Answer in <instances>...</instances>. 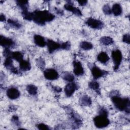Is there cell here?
Here are the masks:
<instances>
[{
  "label": "cell",
  "instance_id": "1",
  "mask_svg": "<svg viewBox=\"0 0 130 130\" xmlns=\"http://www.w3.org/2000/svg\"><path fill=\"white\" fill-rule=\"evenodd\" d=\"M33 13L32 20L37 24L43 25L45 24L46 22H50L53 20L55 16L47 10L35 11Z\"/></svg>",
  "mask_w": 130,
  "mask_h": 130
},
{
  "label": "cell",
  "instance_id": "2",
  "mask_svg": "<svg viewBox=\"0 0 130 130\" xmlns=\"http://www.w3.org/2000/svg\"><path fill=\"white\" fill-rule=\"evenodd\" d=\"M111 101L115 107L121 111H125L129 113V98H122L118 95L111 96Z\"/></svg>",
  "mask_w": 130,
  "mask_h": 130
},
{
  "label": "cell",
  "instance_id": "3",
  "mask_svg": "<svg viewBox=\"0 0 130 130\" xmlns=\"http://www.w3.org/2000/svg\"><path fill=\"white\" fill-rule=\"evenodd\" d=\"M93 122L95 126L99 128H104L110 124V120L108 118V116L100 114L93 118Z\"/></svg>",
  "mask_w": 130,
  "mask_h": 130
},
{
  "label": "cell",
  "instance_id": "4",
  "mask_svg": "<svg viewBox=\"0 0 130 130\" xmlns=\"http://www.w3.org/2000/svg\"><path fill=\"white\" fill-rule=\"evenodd\" d=\"M111 57L114 64L113 69L115 71H116L119 69V67L121 64L122 59V53L118 49L114 50L112 51Z\"/></svg>",
  "mask_w": 130,
  "mask_h": 130
},
{
  "label": "cell",
  "instance_id": "5",
  "mask_svg": "<svg viewBox=\"0 0 130 130\" xmlns=\"http://www.w3.org/2000/svg\"><path fill=\"white\" fill-rule=\"evenodd\" d=\"M85 23L87 25L93 29H100L104 27V23L102 21L92 18L87 19Z\"/></svg>",
  "mask_w": 130,
  "mask_h": 130
},
{
  "label": "cell",
  "instance_id": "6",
  "mask_svg": "<svg viewBox=\"0 0 130 130\" xmlns=\"http://www.w3.org/2000/svg\"><path fill=\"white\" fill-rule=\"evenodd\" d=\"M44 77L48 80H55L58 78L59 74L54 69H47L44 71Z\"/></svg>",
  "mask_w": 130,
  "mask_h": 130
},
{
  "label": "cell",
  "instance_id": "7",
  "mask_svg": "<svg viewBox=\"0 0 130 130\" xmlns=\"http://www.w3.org/2000/svg\"><path fill=\"white\" fill-rule=\"evenodd\" d=\"M90 70L92 77L94 79H99L105 76L107 73V71L101 70L100 68L94 64L92 66V67L90 68Z\"/></svg>",
  "mask_w": 130,
  "mask_h": 130
},
{
  "label": "cell",
  "instance_id": "8",
  "mask_svg": "<svg viewBox=\"0 0 130 130\" xmlns=\"http://www.w3.org/2000/svg\"><path fill=\"white\" fill-rule=\"evenodd\" d=\"M78 89V86L75 83L72 82L68 83L64 87V91L65 94L68 97L71 96L75 91Z\"/></svg>",
  "mask_w": 130,
  "mask_h": 130
},
{
  "label": "cell",
  "instance_id": "9",
  "mask_svg": "<svg viewBox=\"0 0 130 130\" xmlns=\"http://www.w3.org/2000/svg\"><path fill=\"white\" fill-rule=\"evenodd\" d=\"M0 44L4 48L9 49L10 48L13 47L15 44L12 39L1 35L0 37Z\"/></svg>",
  "mask_w": 130,
  "mask_h": 130
},
{
  "label": "cell",
  "instance_id": "10",
  "mask_svg": "<svg viewBox=\"0 0 130 130\" xmlns=\"http://www.w3.org/2000/svg\"><path fill=\"white\" fill-rule=\"evenodd\" d=\"M46 45L47 46L48 51L50 53H52L55 51L61 48L60 44L50 39L47 41Z\"/></svg>",
  "mask_w": 130,
  "mask_h": 130
},
{
  "label": "cell",
  "instance_id": "11",
  "mask_svg": "<svg viewBox=\"0 0 130 130\" xmlns=\"http://www.w3.org/2000/svg\"><path fill=\"white\" fill-rule=\"evenodd\" d=\"M6 94L9 99L11 100H15L20 96V92L17 88L11 87L7 90Z\"/></svg>",
  "mask_w": 130,
  "mask_h": 130
},
{
  "label": "cell",
  "instance_id": "12",
  "mask_svg": "<svg viewBox=\"0 0 130 130\" xmlns=\"http://www.w3.org/2000/svg\"><path fill=\"white\" fill-rule=\"evenodd\" d=\"M73 72L75 75L77 76H82L84 73V68L82 67L81 63L78 60H74L73 61Z\"/></svg>",
  "mask_w": 130,
  "mask_h": 130
},
{
  "label": "cell",
  "instance_id": "13",
  "mask_svg": "<svg viewBox=\"0 0 130 130\" xmlns=\"http://www.w3.org/2000/svg\"><path fill=\"white\" fill-rule=\"evenodd\" d=\"M64 8L66 10L71 12L76 16H81L82 15L81 10L78 8L74 7L71 2H68L67 3H66L64 5Z\"/></svg>",
  "mask_w": 130,
  "mask_h": 130
},
{
  "label": "cell",
  "instance_id": "14",
  "mask_svg": "<svg viewBox=\"0 0 130 130\" xmlns=\"http://www.w3.org/2000/svg\"><path fill=\"white\" fill-rule=\"evenodd\" d=\"M34 41L35 44L40 47H45L47 43L45 38L39 35H35L34 36Z\"/></svg>",
  "mask_w": 130,
  "mask_h": 130
},
{
  "label": "cell",
  "instance_id": "15",
  "mask_svg": "<svg viewBox=\"0 0 130 130\" xmlns=\"http://www.w3.org/2000/svg\"><path fill=\"white\" fill-rule=\"evenodd\" d=\"M110 58L107 54V53L105 52L102 51L97 56L98 60L101 63L106 64L109 61Z\"/></svg>",
  "mask_w": 130,
  "mask_h": 130
},
{
  "label": "cell",
  "instance_id": "16",
  "mask_svg": "<svg viewBox=\"0 0 130 130\" xmlns=\"http://www.w3.org/2000/svg\"><path fill=\"white\" fill-rule=\"evenodd\" d=\"M71 118L74 126H76V127L78 128V126H80V125H81L82 120L80 116L77 113H72L71 114Z\"/></svg>",
  "mask_w": 130,
  "mask_h": 130
},
{
  "label": "cell",
  "instance_id": "17",
  "mask_svg": "<svg viewBox=\"0 0 130 130\" xmlns=\"http://www.w3.org/2000/svg\"><path fill=\"white\" fill-rule=\"evenodd\" d=\"M112 13L116 16L120 15L122 13V9L121 5L118 3L114 4L111 9Z\"/></svg>",
  "mask_w": 130,
  "mask_h": 130
},
{
  "label": "cell",
  "instance_id": "18",
  "mask_svg": "<svg viewBox=\"0 0 130 130\" xmlns=\"http://www.w3.org/2000/svg\"><path fill=\"white\" fill-rule=\"evenodd\" d=\"M80 104L83 106H89L92 104V101L89 96L87 95H82L79 100Z\"/></svg>",
  "mask_w": 130,
  "mask_h": 130
},
{
  "label": "cell",
  "instance_id": "19",
  "mask_svg": "<svg viewBox=\"0 0 130 130\" xmlns=\"http://www.w3.org/2000/svg\"><path fill=\"white\" fill-rule=\"evenodd\" d=\"M19 68L21 71H28L31 69V64L28 60H23L19 62Z\"/></svg>",
  "mask_w": 130,
  "mask_h": 130
},
{
  "label": "cell",
  "instance_id": "20",
  "mask_svg": "<svg viewBox=\"0 0 130 130\" xmlns=\"http://www.w3.org/2000/svg\"><path fill=\"white\" fill-rule=\"evenodd\" d=\"M100 41L102 44L105 46H109L114 43L113 39L109 36H103L101 37Z\"/></svg>",
  "mask_w": 130,
  "mask_h": 130
},
{
  "label": "cell",
  "instance_id": "21",
  "mask_svg": "<svg viewBox=\"0 0 130 130\" xmlns=\"http://www.w3.org/2000/svg\"><path fill=\"white\" fill-rule=\"evenodd\" d=\"M61 77L64 80L69 82H73L75 79L74 76L68 72H64L61 74Z\"/></svg>",
  "mask_w": 130,
  "mask_h": 130
},
{
  "label": "cell",
  "instance_id": "22",
  "mask_svg": "<svg viewBox=\"0 0 130 130\" xmlns=\"http://www.w3.org/2000/svg\"><path fill=\"white\" fill-rule=\"evenodd\" d=\"M11 57L12 59H15L17 61L20 62L22 60H23V55L22 53L20 51H15V52H12Z\"/></svg>",
  "mask_w": 130,
  "mask_h": 130
},
{
  "label": "cell",
  "instance_id": "23",
  "mask_svg": "<svg viewBox=\"0 0 130 130\" xmlns=\"http://www.w3.org/2000/svg\"><path fill=\"white\" fill-rule=\"evenodd\" d=\"M26 89L27 92L31 95H35L37 94L38 92V88L36 86H35L34 84L27 85Z\"/></svg>",
  "mask_w": 130,
  "mask_h": 130
},
{
  "label": "cell",
  "instance_id": "24",
  "mask_svg": "<svg viewBox=\"0 0 130 130\" xmlns=\"http://www.w3.org/2000/svg\"><path fill=\"white\" fill-rule=\"evenodd\" d=\"M16 4L22 10V11H28V2L26 1H17Z\"/></svg>",
  "mask_w": 130,
  "mask_h": 130
},
{
  "label": "cell",
  "instance_id": "25",
  "mask_svg": "<svg viewBox=\"0 0 130 130\" xmlns=\"http://www.w3.org/2000/svg\"><path fill=\"white\" fill-rule=\"evenodd\" d=\"M80 48L84 50H89L93 48V45L87 41H82L80 44Z\"/></svg>",
  "mask_w": 130,
  "mask_h": 130
},
{
  "label": "cell",
  "instance_id": "26",
  "mask_svg": "<svg viewBox=\"0 0 130 130\" xmlns=\"http://www.w3.org/2000/svg\"><path fill=\"white\" fill-rule=\"evenodd\" d=\"M89 87L95 91L96 92L100 93V84L96 81H92L90 82L88 84Z\"/></svg>",
  "mask_w": 130,
  "mask_h": 130
},
{
  "label": "cell",
  "instance_id": "27",
  "mask_svg": "<svg viewBox=\"0 0 130 130\" xmlns=\"http://www.w3.org/2000/svg\"><path fill=\"white\" fill-rule=\"evenodd\" d=\"M12 57L11 56L6 57V59L4 62V66L10 71L14 67L13 64V61L12 59Z\"/></svg>",
  "mask_w": 130,
  "mask_h": 130
},
{
  "label": "cell",
  "instance_id": "28",
  "mask_svg": "<svg viewBox=\"0 0 130 130\" xmlns=\"http://www.w3.org/2000/svg\"><path fill=\"white\" fill-rule=\"evenodd\" d=\"M8 24L11 26L15 28H20L21 27V24L19 23L17 20L12 19H9L8 20Z\"/></svg>",
  "mask_w": 130,
  "mask_h": 130
},
{
  "label": "cell",
  "instance_id": "29",
  "mask_svg": "<svg viewBox=\"0 0 130 130\" xmlns=\"http://www.w3.org/2000/svg\"><path fill=\"white\" fill-rule=\"evenodd\" d=\"M22 16L23 18L28 21L32 20V17H33V13L29 12L28 11H22Z\"/></svg>",
  "mask_w": 130,
  "mask_h": 130
},
{
  "label": "cell",
  "instance_id": "30",
  "mask_svg": "<svg viewBox=\"0 0 130 130\" xmlns=\"http://www.w3.org/2000/svg\"><path fill=\"white\" fill-rule=\"evenodd\" d=\"M36 63L38 67L41 69H43L45 66V60L41 57H40L36 60Z\"/></svg>",
  "mask_w": 130,
  "mask_h": 130
},
{
  "label": "cell",
  "instance_id": "31",
  "mask_svg": "<svg viewBox=\"0 0 130 130\" xmlns=\"http://www.w3.org/2000/svg\"><path fill=\"white\" fill-rule=\"evenodd\" d=\"M103 11L106 15H110L112 13L111 9L109 5H105L103 7Z\"/></svg>",
  "mask_w": 130,
  "mask_h": 130
},
{
  "label": "cell",
  "instance_id": "32",
  "mask_svg": "<svg viewBox=\"0 0 130 130\" xmlns=\"http://www.w3.org/2000/svg\"><path fill=\"white\" fill-rule=\"evenodd\" d=\"M12 122L17 126L20 125V122L19 120V118L17 115H14L12 117Z\"/></svg>",
  "mask_w": 130,
  "mask_h": 130
},
{
  "label": "cell",
  "instance_id": "33",
  "mask_svg": "<svg viewBox=\"0 0 130 130\" xmlns=\"http://www.w3.org/2000/svg\"><path fill=\"white\" fill-rule=\"evenodd\" d=\"M71 48V44L69 42H66L61 44V49L64 50H69Z\"/></svg>",
  "mask_w": 130,
  "mask_h": 130
},
{
  "label": "cell",
  "instance_id": "34",
  "mask_svg": "<svg viewBox=\"0 0 130 130\" xmlns=\"http://www.w3.org/2000/svg\"><path fill=\"white\" fill-rule=\"evenodd\" d=\"M37 127L39 129H42V130H48V129H49L50 128L49 127L44 124V123H39L38 125H37Z\"/></svg>",
  "mask_w": 130,
  "mask_h": 130
},
{
  "label": "cell",
  "instance_id": "35",
  "mask_svg": "<svg viewBox=\"0 0 130 130\" xmlns=\"http://www.w3.org/2000/svg\"><path fill=\"white\" fill-rule=\"evenodd\" d=\"M129 34H125L122 37V41L126 44H129Z\"/></svg>",
  "mask_w": 130,
  "mask_h": 130
},
{
  "label": "cell",
  "instance_id": "36",
  "mask_svg": "<svg viewBox=\"0 0 130 130\" xmlns=\"http://www.w3.org/2000/svg\"><path fill=\"white\" fill-rule=\"evenodd\" d=\"M78 3H79V5L81 6H84L86 5L87 1H78Z\"/></svg>",
  "mask_w": 130,
  "mask_h": 130
},
{
  "label": "cell",
  "instance_id": "37",
  "mask_svg": "<svg viewBox=\"0 0 130 130\" xmlns=\"http://www.w3.org/2000/svg\"><path fill=\"white\" fill-rule=\"evenodd\" d=\"M52 88H53V90L56 92H59L61 91V88H60V87H59L58 86H53Z\"/></svg>",
  "mask_w": 130,
  "mask_h": 130
},
{
  "label": "cell",
  "instance_id": "38",
  "mask_svg": "<svg viewBox=\"0 0 130 130\" xmlns=\"http://www.w3.org/2000/svg\"><path fill=\"white\" fill-rule=\"evenodd\" d=\"M0 20H1V21H2V22L5 21L6 20L5 16L4 15L1 14V15H0Z\"/></svg>",
  "mask_w": 130,
  "mask_h": 130
},
{
  "label": "cell",
  "instance_id": "39",
  "mask_svg": "<svg viewBox=\"0 0 130 130\" xmlns=\"http://www.w3.org/2000/svg\"><path fill=\"white\" fill-rule=\"evenodd\" d=\"M56 12H57L58 14H60V15H61V13H63V11H62L61 10H60V9H57ZM57 12H56V13H57Z\"/></svg>",
  "mask_w": 130,
  "mask_h": 130
}]
</instances>
